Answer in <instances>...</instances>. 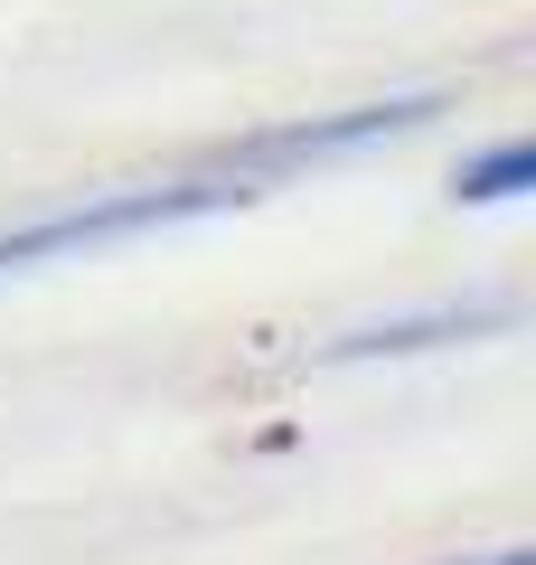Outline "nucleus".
Wrapping results in <instances>:
<instances>
[{
	"label": "nucleus",
	"mask_w": 536,
	"mask_h": 565,
	"mask_svg": "<svg viewBox=\"0 0 536 565\" xmlns=\"http://www.w3.org/2000/svg\"><path fill=\"white\" fill-rule=\"evenodd\" d=\"M490 565H536V556H490Z\"/></svg>",
	"instance_id": "obj_3"
},
{
	"label": "nucleus",
	"mask_w": 536,
	"mask_h": 565,
	"mask_svg": "<svg viewBox=\"0 0 536 565\" xmlns=\"http://www.w3.org/2000/svg\"><path fill=\"white\" fill-rule=\"evenodd\" d=\"M527 189H536V151H527V141H499V151H480V161L452 180V199H471V207H508V199H527Z\"/></svg>",
	"instance_id": "obj_2"
},
{
	"label": "nucleus",
	"mask_w": 536,
	"mask_h": 565,
	"mask_svg": "<svg viewBox=\"0 0 536 565\" xmlns=\"http://www.w3.org/2000/svg\"><path fill=\"white\" fill-rule=\"evenodd\" d=\"M433 114V95H405V104H357V114H330V122H282V132H255L245 151H217L207 170L189 180H141V189H114V199H85V207H57V217H29L0 236V274H39L57 255H104L122 236H151V226H189V217H217V207H245L264 199L274 180L311 161H339V151H367V141H396Z\"/></svg>",
	"instance_id": "obj_1"
}]
</instances>
